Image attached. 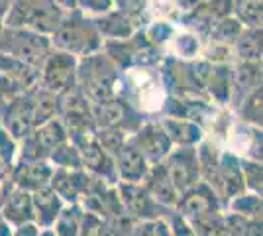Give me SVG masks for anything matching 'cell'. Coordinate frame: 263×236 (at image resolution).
<instances>
[{"mask_svg":"<svg viewBox=\"0 0 263 236\" xmlns=\"http://www.w3.org/2000/svg\"><path fill=\"white\" fill-rule=\"evenodd\" d=\"M51 47L73 56H90L100 47L102 35L97 30L95 18H88L77 8L63 14L59 26L51 34Z\"/></svg>","mask_w":263,"mask_h":236,"instance_id":"obj_1","label":"cell"},{"mask_svg":"<svg viewBox=\"0 0 263 236\" xmlns=\"http://www.w3.org/2000/svg\"><path fill=\"white\" fill-rule=\"evenodd\" d=\"M65 10L55 0H8V10L2 26L28 28L40 34H53Z\"/></svg>","mask_w":263,"mask_h":236,"instance_id":"obj_2","label":"cell"},{"mask_svg":"<svg viewBox=\"0 0 263 236\" xmlns=\"http://www.w3.org/2000/svg\"><path fill=\"white\" fill-rule=\"evenodd\" d=\"M0 51L33 69H40L51 51V40L28 28L0 26Z\"/></svg>","mask_w":263,"mask_h":236,"instance_id":"obj_3","label":"cell"},{"mask_svg":"<svg viewBox=\"0 0 263 236\" xmlns=\"http://www.w3.org/2000/svg\"><path fill=\"white\" fill-rule=\"evenodd\" d=\"M79 61L77 56L67 53L61 49L49 51L47 59L42 65V87L51 90L53 95H63L65 90L73 89L75 79H77Z\"/></svg>","mask_w":263,"mask_h":236,"instance_id":"obj_4","label":"cell"},{"mask_svg":"<svg viewBox=\"0 0 263 236\" xmlns=\"http://www.w3.org/2000/svg\"><path fill=\"white\" fill-rule=\"evenodd\" d=\"M165 171H167V177L177 193L189 191L197 183V157L191 152H179L175 156H171Z\"/></svg>","mask_w":263,"mask_h":236,"instance_id":"obj_5","label":"cell"},{"mask_svg":"<svg viewBox=\"0 0 263 236\" xmlns=\"http://www.w3.org/2000/svg\"><path fill=\"white\" fill-rule=\"evenodd\" d=\"M95 24H97L99 34L106 35L110 40H128L134 35L136 28H138V24L134 20H130L128 16H124L114 8L99 16V18H95Z\"/></svg>","mask_w":263,"mask_h":236,"instance_id":"obj_6","label":"cell"},{"mask_svg":"<svg viewBox=\"0 0 263 236\" xmlns=\"http://www.w3.org/2000/svg\"><path fill=\"white\" fill-rule=\"evenodd\" d=\"M59 97H61V111L65 116V122L71 128H85L88 114H90V104H88L87 97L73 89L65 90Z\"/></svg>","mask_w":263,"mask_h":236,"instance_id":"obj_7","label":"cell"},{"mask_svg":"<svg viewBox=\"0 0 263 236\" xmlns=\"http://www.w3.org/2000/svg\"><path fill=\"white\" fill-rule=\"evenodd\" d=\"M138 150L142 152L143 157H149L154 161L161 159L169 152V138H167L163 128L147 126L138 138Z\"/></svg>","mask_w":263,"mask_h":236,"instance_id":"obj_8","label":"cell"},{"mask_svg":"<svg viewBox=\"0 0 263 236\" xmlns=\"http://www.w3.org/2000/svg\"><path fill=\"white\" fill-rule=\"evenodd\" d=\"M118 169L120 175L126 181H140L142 177L147 175V166H145V157L142 156V152L134 146H122L118 152Z\"/></svg>","mask_w":263,"mask_h":236,"instance_id":"obj_9","label":"cell"},{"mask_svg":"<svg viewBox=\"0 0 263 236\" xmlns=\"http://www.w3.org/2000/svg\"><path fill=\"white\" fill-rule=\"evenodd\" d=\"M230 79L234 89L248 95L250 90L261 87V63L259 61H240L230 73Z\"/></svg>","mask_w":263,"mask_h":236,"instance_id":"obj_10","label":"cell"},{"mask_svg":"<svg viewBox=\"0 0 263 236\" xmlns=\"http://www.w3.org/2000/svg\"><path fill=\"white\" fill-rule=\"evenodd\" d=\"M32 113H30V99H14L8 104V113H6V126L10 130L12 136L20 138L26 136L30 126H32Z\"/></svg>","mask_w":263,"mask_h":236,"instance_id":"obj_11","label":"cell"},{"mask_svg":"<svg viewBox=\"0 0 263 236\" xmlns=\"http://www.w3.org/2000/svg\"><path fill=\"white\" fill-rule=\"evenodd\" d=\"M232 45L240 61H261V28L243 26V30Z\"/></svg>","mask_w":263,"mask_h":236,"instance_id":"obj_12","label":"cell"},{"mask_svg":"<svg viewBox=\"0 0 263 236\" xmlns=\"http://www.w3.org/2000/svg\"><path fill=\"white\" fill-rule=\"evenodd\" d=\"M212 205H214L212 193L206 191L204 187H198L183 199V203L179 205V211L183 216H191V219L200 221V219H206V214H210Z\"/></svg>","mask_w":263,"mask_h":236,"instance_id":"obj_13","label":"cell"},{"mask_svg":"<svg viewBox=\"0 0 263 236\" xmlns=\"http://www.w3.org/2000/svg\"><path fill=\"white\" fill-rule=\"evenodd\" d=\"M55 108H57V95L45 87L37 89L30 97V113H32V122L33 124H44L49 118H53Z\"/></svg>","mask_w":263,"mask_h":236,"instance_id":"obj_14","label":"cell"},{"mask_svg":"<svg viewBox=\"0 0 263 236\" xmlns=\"http://www.w3.org/2000/svg\"><path fill=\"white\" fill-rule=\"evenodd\" d=\"M122 201L136 216H147L154 211V199L147 191L136 185H122Z\"/></svg>","mask_w":263,"mask_h":236,"instance_id":"obj_15","label":"cell"},{"mask_svg":"<svg viewBox=\"0 0 263 236\" xmlns=\"http://www.w3.org/2000/svg\"><path fill=\"white\" fill-rule=\"evenodd\" d=\"M232 14L246 28H261L263 0H232Z\"/></svg>","mask_w":263,"mask_h":236,"instance_id":"obj_16","label":"cell"},{"mask_svg":"<svg viewBox=\"0 0 263 236\" xmlns=\"http://www.w3.org/2000/svg\"><path fill=\"white\" fill-rule=\"evenodd\" d=\"M53 177V171L51 168L44 164V161H33V164H28L20 169V175H18V181L24 187H33V189H44L47 187L49 179Z\"/></svg>","mask_w":263,"mask_h":236,"instance_id":"obj_17","label":"cell"},{"mask_svg":"<svg viewBox=\"0 0 263 236\" xmlns=\"http://www.w3.org/2000/svg\"><path fill=\"white\" fill-rule=\"evenodd\" d=\"M33 140H35V146L45 150V152L55 150V148L61 146L63 140H65V128H63V124L59 122V120L49 118L47 122L40 126V130L35 132Z\"/></svg>","mask_w":263,"mask_h":236,"instance_id":"obj_18","label":"cell"},{"mask_svg":"<svg viewBox=\"0 0 263 236\" xmlns=\"http://www.w3.org/2000/svg\"><path fill=\"white\" fill-rule=\"evenodd\" d=\"M90 114H92V118L97 120L99 126L110 128V126H116L124 118V106L116 99H110V101L104 102H92Z\"/></svg>","mask_w":263,"mask_h":236,"instance_id":"obj_19","label":"cell"},{"mask_svg":"<svg viewBox=\"0 0 263 236\" xmlns=\"http://www.w3.org/2000/svg\"><path fill=\"white\" fill-rule=\"evenodd\" d=\"M163 130L169 140H175L179 144H195L200 140V128L185 120H165Z\"/></svg>","mask_w":263,"mask_h":236,"instance_id":"obj_20","label":"cell"},{"mask_svg":"<svg viewBox=\"0 0 263 236\" xmlns=\"http://www.w3.org/2000/svg\"><path fill=\"white\" fill-rule=\"evenodd\" d=\"M149 195L152 199L165 205H173L177 201V191L175 187L171 185V181L167 177V171L163 169H155L152 173V181H149Z\"/></svg>","mask_w":263,"mask_h":236,"instance_id":"obj_21","label":"cell"},{"mask_svg":"<svg viewBox=\"0 0 263 236\" xmlns=\"http://www.w3.org/2000/svg\"><path fill=\"white\" fill-rule=\"evenodd\" d=\"M232 85V79H230V69L226 67L224 63H218V65H212L210 69V77L206 87L210 89L212 97L218 99V101H226L230 97V87Z\"/></svg>","mask_w":263,"mask_h":236,"instance_id":"obj_22","label":"cell"},{"mask_svg":"<svg viewBox=\"0 0 263 236\" xmlns=\"http://www.w3.org/2000/svg\"><path fill=\"white\" fill-rule=\"evenodd\" d=\"M243 30V26L240 24V20L232 14V16H226V18H222L218 22L214 24L212 28H210V40L212 42H218V44H234L236 42V38L240 35V32Z\"/></svg>","mask_w":263,"mask_h":236,"instance_id":"obj_23","label":"cell"},{"mask_svg":"<svg viewBox=\"0 0 263 236\" xmlns=\"http://www.w3.org/2000/svg\"><path fill=\"white\" fill-rule=\"evenodd\" d=\"M220 171H222V181H224V187H226V193L228 195H234L238 193L243 187V177H241V171L236 164L234 157H224L222 159V166H220Z\"/></svg>","mask_w":263,"mask_h":236,"instance_id":"obj_24","label":"cell"},{"mask_svg":"<svg viewBox=\"0 0 263 236\" xmlns=\"http://www.w3.org/2000/svg\"><path fill=\"white\" fill-rule=\"evenodd\" d=\"M83 159H85V166H88L92 171L106 173L110 169L108 157H106L104 150H102L97 142H87V144L83 146Z\"/></svg>","mask_w":263,"mask_h":236,"instance_id":"obj_25","label":"cell"},{"mask_svg":"<svg viewBox=\"0 0 263 236\" xmlns=\"http://www.w3.org/2000/svg\"><path fill=\"white\" fill-rule=\"evenodd\" d=\"M53 187L61 195H65L67 199L77 197L79 189L83 187V175L71 173V171H59L53 179Z\"/></svg>","mask_w":263,"mask_h":236,"instance_id":"obj_26","label":"cell"},{"mask_svg":"<svg viewBox=\"0 0 263 236\" xmlns=\"http://www.w3.org/2000/svg\"><path fill=\"white\" fill-rule=\"evenodd\" d=\"M6 214H10L12 219H18V221L30 219L32 216V199H30V195L24 191L14 193L10 197L8 207H6Z\"/></svg>","mask_w":263,"mask_h":236,"instance_id":"obj_27","label":"cell"},{"mask_svg":"<svg viewBox=\"0 0 263 236\" xmlns=\"http://www.w3.org/2000/svg\"><path fill=\"white\" fill-rule=\"evenodd\" d=\"M147 0H114V10H118L120 14L128 16L130 20L140 26L142 18L147 12Z\"/></svg>","mask_w":263,"mask_h":236,"instance_id":"obj_28","label":"cell"},{"mask_svg":"<svg viewBox=\"0 0 263 236\" xmlns=\"http://www.w3.org/2000/svg\"><path fill=\"white\" fill-rule=\"evenodd\" d=\"M75 8L88 18H99L114 8V0H77Z\"/></svg>","mask_w":263,"mask_h":236,"instance_id":"obj_29","label":"cell"},{"mask_svg":"<svg viewBox=\"0 0 263 236\" xmlns=\"http://www.w3.org/2000/svg\"><path fill=\"white\" fill-rule=\"evenodd\" d=\"M241 114H243L248 120H252V122H261V87L250 90V93L246 95Z\"/></svg>","mask_w":263,"mask_h":236,"instance_id":"obj_30","label":"cell"},{"mask_svg":"<svg viewBox=\"0 0 263 236\" xmlns=\"http://www.w3.org/2000/svg\"><path fill=\"white\" fill-rule=\"evenodd\" d=\"M57 232H59V236H77L79 223H77L75 211H63V213H59V219H57Z\"/></svg>","mask_w":263,"mask_h":236,"instance_id":"obj_31","label":"cell"},{"mask_svg":"<svg viewBox=\"0 0 263 236\" xmlns=\"http://www.w3.org/2000/svg\"><path fill=\"white\" fill-rule=\"evenodd\" d=\"M177 51L181 57H195L198 51V38L197 34H181L177 38Z\"/></svg>","mask_w":263,"mask_h":236,"instance_id":"obj_32","label":"cell"},{"mask_svg":"<svg viewBox=\"0 0 263 236\" xmlns=\"http://www.w3.org/2000/svg\"><path fill=\"white\" fill-rule=\"evenodd\" d=\"M99 142L100 148H104V150H120L122 144H124V134L120 130H116L114 126H110V128H104L100 132Z\"/></svg>","mask_w":263,"mask_h":236,"instance_id":"obj_33","label":"cell"},{"mask_svg":"<svg viewBox=\"0 0 263 236\" xmlns=\"http://www.w3.org/2000/svg\"><path fill=\"white\" fill-rule=\"evenodd\" d=\"M171 34H173V30H171V26L167 22H155L147 30V42L152 45L163 44V42H167V38Z\"/></svg>","mask_w":263,"mask_h":236,"instance_id":"obj_34","label":"cell"},{"mask_svg":"<svg viewBox=\"0 0 263 236\" xmlns=\"http://www.w3.org/2000/svg\"><path fill=\"white\" fill-rule=\"evenodd\" d=\"M234 209L238 213H246V214H257L261 213V199L255 197V195H250V197H240L238 201L234 203Z\"/></svg>","mask_w":263,"mask_h":236,"instance_id":"obj_35","label":"cell"},{"mask_svg":"<svg viewBox=\"0 0 263 236\" xmlns=\"http://www.w3.org/2000/svg\"><path fill=\"white\" fill-rule=\"evenodd\" d=\"M243 171H246L248 185L253 187L255 191L261 193V166H257V164H243Z\"/></svg>","mask_w":263,"mask_h":236,"instance_id":"obj_36","label":"cell"},{"mask_svg":"<svg viewBox=\"0 0 263 236\" xmlns=\"http://www.w3.org/2000/svg\"><path fill=\"white\" fill-rule=\"evenodd\" d=\"M104 226L95 214H87L83 221V228H81V236H102Z\"/></svg>","mask_w":263,"mask_h":236,"instance_id":"obj_37","label":"cell"},{"mask_svg":"<svg viewBox=\"0 0 263 236\" xmlns=\"http://www.w3.org/2000/svg\"><path fill=\"white\" fill-rule=\"evenodd\" d=\"M246 221H243V216L241 214H234L230 219H226V232L228 234H234V236H243V230H246Z\"/></svg>","mask_w":263,"mask_h":236,"instance_id":"obj_38","label":"cell"},{"mask_svg":"<svg viewBox=\"0 0 263 236\" xmlns=\"http://www.w3.org/2000/svg\"><path fill=\"white\" fill-rule=\"evenodd\" d=\"M173 226H175V236H198L197 232H195V230L181 219V216H177Z\"/></svg>","mask_w":263,"mask_h":236,"instance_id":"obj_39","label":"cell"},{"mask_svg":"<svg viewBox=\"0 0 263 236\" xmlns=\"http://www.w3.org/2000/svg\"><path fill=\"white\" fill-rule=\"evenodd\" d=\"M130 236H155L154 232V226L147 225V223H142L138 226H132V230L128 232Z\"/></svg>","mask_w":263,"mask_h":236,"instance_id":"obj_40","label":"cell"},{"mask_svg":"<svg viewBox=\"0 0 263 236\" xmlns=\"http://www.w3.org/2000/svg\"><path fill=\"white\" fill-rule=\"evenodd\" d=\"M243 234L246 236H261V223H250V225H246Z\"/></svg>","mask_w":263,"mask_h":236,"instance_id":"obj_41","label":"cell"},{"mask_svg":"<svg viewBox=\"0 0 263 236\" xmlns=\"http://www.w3.org/2000/svg\"><path fill=\"white\" fill-rule=\"evenodd\" d=\"M55 2L59 4V8H63L65 12H69L75 8V2H77V0H55Z\"/></svg>","mask_w":263,"mask_h":236,"instance_id":"obj_42","label":"cell"},{"mask_svg":"<svg viewBox=\"0 0 263 236\" xmlns=\"http://www.w3.org/2000/svg\"><path fill=\"white\" fill-rule=\"evenodd\" d=\"M18 236H37V232H35V228L33 226H22L20 230H18Z\"/></svg>","mask_w":263,"mask_h":236,"instance_id":"obj_43","label":"cell"},{"mask_svg":"<svg viewBox=\"0 0 263 236\" xmlns=\"http://www.w3.org/2000/svg\"><path fill=\"white\" fill-rule=\"evenodd\" d=\"M6 10H8V0H0V26H2V22H4Z\"/></svg>","mask_w":263,"mask_h":236,"instance_id":"obj_44","label":"cell"},{"mask_svg":"<svg viewBox=\"0 0 263 236\" xmlns=\"http://www.w3.org/2000/svg\"><path fill=\"white\" fill-rule=\"evenodd\" d=\"M40 236H55V232H51V230H45V232H42Z\"/></svg>","mask_w":263,"mask_h":236,"instance_id":"obj_45","label":"cell"},{"mask_svg":"<svg viewBox=\"0 0 263 236\" xmlns=\"http://www.w3.org/2000/svg\"><path fill=\"white\" fill-rule=\"evenodd\" d=\"M175 2H177V0H175Z\"/></svg>","mask_w":263,"mask_h":236,"instance_id":"obj_46","label":"cell"}]
</instances>
